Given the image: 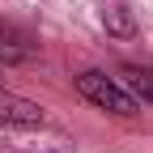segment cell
I'll list each match as a JSON object with an SVG mask.
<instances>
[{
    "label": "cell",
    "mask_w": 153,
    "mask_h": 153,
    "mask_svg": "<svg viewBox=\"0 0 153 153\" xmlns=\"http://www.w3.org/2000/svg\"><path fill=\"white\" fill-rule=\"evenodd\" d=\"M26 55H30V43H26V38H17L13 30H4V26H0V60L17 64V60H26Z\"/></svg>",
    "instance_id": "5"
},
{
    "label": "cell",
    "mask_w": 153,
    "mask_h": 153,
    "mask_svg": "<svg viewBox=\"0 0 153 153\" xmlns=\"http://www.w3.org/2000/svg\"><path fill=\"white\" fill-rule=\"evenodd\" d=\"M119 85H123L136 102H149V106H153V68L123 64V68H119Z\"/></svg>",
    "instance_id": "4"
},
{
    "label": "cell",
    "mask_w": 153,
    "mask_h": 153,
    "mask_svg": "<svg viewBox=\"0 0 153 153\" xmlns=\"http://www.w3.org/2000/svg\"><path fill=\"white\" fill-rule=\"evenodd\" d=\"M106 26H111L115 34H132V17H128V9H123V4L106 9Z\"/></svg>",
    "instance_id": "6"
},
{
    "label": "cell",
    "mask_w": 153,
    "mask_h": 153,
    "mask_svg": "<svg viewBox=\"0 0 153 153\" xmlns=\"http://www.w3.org/2000/svg\"><path fill=\"white\" fill-rule=\"evenodd\" d=\"M0 153H72L64 132H47L43 123H4L0 119Z\"/></svg>",
    "instance_id": "1"
},
{
    "label": "cell",
    "mask_w": 153,
    "mask_h": 153,
    "mask_svg": "<svg viewBox=\"0 0 153 153\" xmlns=\"http://www.w3.org/2000/svg\"><path fill=\"white\" fill-rule=\"evenodd\" d=\"M0 119L4 123H43V106L30 98H17V94L0 89Z\"/></svg>",
    "instance_id": "3"
},
{
    "label": "cell",
    "mask_w": 153,
    "mask_h": 153,
    "mask_svg": "<svg viewBox=\"0 0 153 153\" xmlns=\"http://www.w3.org/2000/svg\"><path fill=\"white\" fill-rule=\"evenodd\" d=\"M76 94H81L85 102H94L98 111H111V115H136L140 111V102L132 98V94L115 81V76H106V72H81L76 76Z\"/></svg>",
    "instance_id": "2"
}]
</instances>
